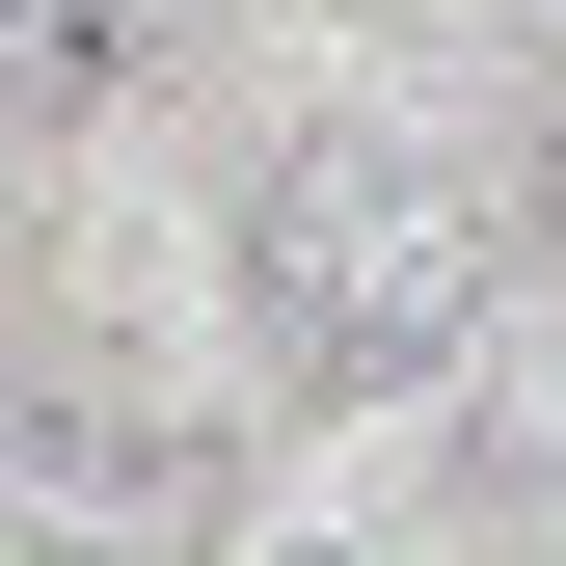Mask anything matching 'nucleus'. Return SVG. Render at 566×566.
Segmentation results:
<instances>
[{
    "label": "nucleus",
    "instance_id": "obj_1",
    "mask_svg": "<svg viewBox=\"0 0 566 566\" xmlns=\"http://www.w3.org/2000/svg\"><path fill=\"white\" fill-rule=\"evenodd\" d=\"M485 297H513V217H485L432 135L324 108V135L243 163V324H270L297 405H432V378H485Z\"/></svg>",
    "mask_w": 566,
    "mask_h": 566
},
{
    "label": "nucleus",
    "instance_id": "obj_2",
    "mask_svg": "<svg viewBox=\"0 0 566 566\" xmlns=\"http://www.w3.org/2000/svg\"><path fill=\"white\" fill-rule=\"evenodd\" d=\"M0 459H28V513L82 566H189L217 539V459H189L135 378H82V350H0Z\"/></svg>",
    "mask_w": 566,
    "mask_h": 566
},
{
    "label": "nucleus",
    "instance_id": "obj_3",
    "mask_svg": "<svg viewBox=\"0 0 566 566\" xmlns=\"http://www.w3.org/2000/svg\"><path fill=\"white\" fill-rule=\"evenodd\" d=\"M108 54H135L108 0H0V135H82V108H108Z\"/></svg>",
    "mask_w": 566,
    "mask_h": 566
},
{
    "label": "nucleus",
    "instance_id": "obj_4",
    "mask_svg": "<svg viewBox=\"0 0 566 566\" xmlns=\"http://www.w3.org/2000/svg\"><path fill=\"white\" fill-rule=\"evenodd\" d=\"M0 566H82V539H54V513H28V459H0Z\"/></svg>",
    "mask_w": 566,
    "mask_h": 566
},
{
    "label": "nucleus",
    "instance_id": "obj_5",
    "mask_svg": "<svg viewBox=\"0 0 566 566\" xmlns=\"http://www.w3.org/2000/svg\"><path fill=\"white\" fill-rule=\"evenodd\" d=\"M539 270H566V108H539Z\"/></svg>",
    "mask_w": 566,
    "mask_h": 566
},
{
    "label": "nucleus",
    "instance_id": "obj_6",
    "mask_svg": "<svg viewBox=\"0 0 566 566\" xmlns=\"http://www.w3.org/2000/svg\"><path fill=\"white\" fill-rule=\"evenodd\" d=\"M297 566H432V539H297Z\"/></svg>",
    "mask_w": 566,
    "mask_h": 566
}]
</instances>
